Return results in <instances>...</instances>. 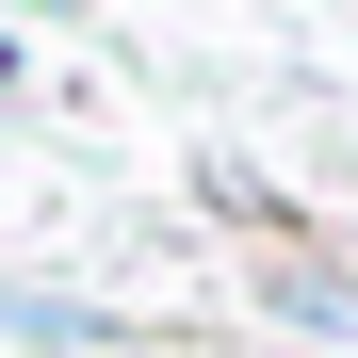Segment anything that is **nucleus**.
I'll use <instances>...</instances> for the list:
<instances>
[{
  "mask_svg": "<svg viewBox=\"0 0 358 358\" xmlns=\"http://www.w3.org/2000/svg\"><path fill=\"white\" fill-rule=\"evenodd\" d=\"M261 293H277L293 326H326V342H358V277H342V261H293V245H277V261H261Z\"/></svg>",
  "mask_w": 358,
  "mask_h": 358,
  "instance_id": "1",
  "label": "nucleus"
},
{
  "mask_svg": "<svg viewBox=\"0 0 358 358\" xmlns=\"http://www.w3.org/2000/svg\"><path fill=\"white\" fill-rule=\"evenodd\" d=\"M0 326H17V342H98L82 293H0Z\"/></svg>",
  "mask_w": 358,
  "mask_h": 358,
  "instance_id": "2",
  "label": "nucleus"
},
{
  "mask_svg": "<svg viewBox=\"0 0 358 358\" xmlns=\"http://www.w3.org/2000/svg\"><path fill=\"white\" fill-rule=\"evenodd\" d=\"M0 17H82V0H0Z\"/></svg>",
  "mask_w": 358,
  "mask_h": 358,
  "instance_id": "3",
  "label": "nucleus"
},
{
  "mask_svg": "<svg viewBox=\"0 0 358 358\" xmlns=\"http://www.w3.org/2000/svg\"><path fill=\"white\" fill-rule=\"evenodd\" d=\"M0 98H17V33H0Z\"/></svg>",
  "mask_w": 358,
  "mask_h": 358,
  "instance_id": "4",
  "label": "nucleus"
}]
</instances>
